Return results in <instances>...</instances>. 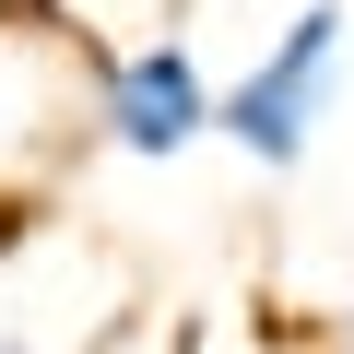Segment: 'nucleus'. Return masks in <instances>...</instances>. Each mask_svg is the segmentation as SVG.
I'll list each match as a JSON object with an SVG mask.
<instances>
[{"mask_svg":"<svg viewBox=\"0 0 354 354\" xmlns=\"http://www.w3.org/2000/svg\"><path fill=\"white\" fill-rule=\"evenodd\" d=\"M0 354H36V342H0Z\"/></svg>","mask_w":354,"mask_h":354,"instance_id":"20e7f679","label":"nucleus"},{"mask_svg":"<svg viewBox=\"0 0 354 354\" xmlns=\"http://www.w3.org/2000/svg\"><path fill=\"white\" fill-rule=\"evenodd\" d=\"M95 142L83 48L48 12H0V201H48Z\"/></svg>","mask_w":354,"mask_h":354,"instance_id":"f257e3e1","label":"nucleus"},{"mask_svg":"<svg viewBox=\"0 0 354 354\" xmlns=\"http://www.w3.org/2000/svg\"><path fill=\"white\" fill-rule=\"evenodd\" d=\"M330 59H342V0H307V12L283 24V48L213 106L225 130H236V153H260V165H295L307 153V130H319V95H330Z\"/></svg>","mask_w":354,"mask_h":354,"instance_id":"f03ea898","label":"nucleus"},{"mask_svg":"<svg viewBox=\"0 0 354 354\" xmlns=\"http://www.w3.org/2000/svg\"><path fill=\"white\" fill-rule=\"evenodd\" d=\"M95 118H106V142H130V153H177V142H201V130H213L201 59L177 48V36L118 48V59H106V83H95Z\"/></svg>","mask_w":354,"mask_h":354,"instance_id":"7ed1b4c3","label":"nucleus"}]
</instances>
